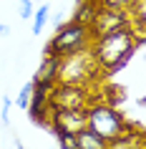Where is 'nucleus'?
Segmentation results:
<instances>
[{"label": "nucleus", "mask_w": 146, "mask_h": 149, "mask_svg": "<svg viewBox=\"0 0 146 149\" xmlns=\"http://www.w3.org/2000/svg\"><path fill=\"white\" fill-rule=\"evenodd\" d=\"M136 48L138 46H136V40H134V36H131L129 25L91 40L93 58H96V63L101 66L103 73H113V71H118L121 66H126V63L131 61V56H134Z\"/></svg>", "instance_id": "f257e3e1"}, {"label": "nucleus", "mask_w": 146, "mask_h": 149, "mask_svg": "<svg viewBox=\"0 0 146 149\" xmlns=\"http://www.w3.org/2000/svg\"><path fill=\"white\" fill-rule=\"evenodd\" d=\"M106 81V73L101 71V66L93 58L91 46L73 51V53L63 56L58 61V76L55 84H73V86H88L93 88L96 84Z\"/></svg>", "instance_id": "f03ea898"}, {"label": "nucleus", "mask_w": 146, "mask_h": 149, "mask_svg": "<svg viewBox=\"0 0 146 149\" xmlns=\"http://www.w3.org/2000/svg\"><path fill=\"white\" fill-rule=\"evenodd\" d=\"M129 124L131 119H126L116 106L106 101H96L88 106V129L93 134H98L103 141H111L113 136H118Z\"/></svg>", "instance_id": "7ed1b4c3"}, {"label": "nucleus", "mask_w": 146, "mask_h": 149, "mask_svg": "<svg viewBox=\"0 0 146 149\" xmlns=\"http://www.w3.org/2000/svg\"><path fill=\"white\" fill-rule=\"evenodd\" d=\"M91 31L86 28V25L81 23H73V20H68V23L58 25V31H55V36L46 43V48H43V53L48 56H55V58H63V56L73 53V51H81V48L91 46Z\"/></svg>", "instance_id": "20e7f679"}, {"label": "nucleus", "mask_w": 146, "mask_h": 149, "mask_svg": "<svg viewBox=\"0 0 146 149\" xmlns=\"http://www.w3.org/2000/svg\"><path fill=\"white\" fill-rule=\"evenodd\" d=\"M101 101V96L88 86H73V84H55L51 91V109H88L91 104Z\"/></svg>", "instance_id": "39448f33"}, {"label": "nucleus", "mask_w": 146, "mask_h": 149, "mask_svg": "<svg viewBox=\"0 0 146 149\" xmlns=\"http://www.w3.org/2000/svg\"><path fill=\"white\" fill-rule=\"evenodd\" d=\"M88 126V109H51L46 129L61 136V134H78Z\"/></svg>", "instance_id": "423d86ee"}, {"label": "nucleus", "mask_w": 146, "mask_h": 149, "mask_svg": "<svg viewBox=\"0 0 146 149\" xmlns=\"http://www.w3.org/2000/svg\"><path fill=\"white\" fill-rule=\"evenodd\" d=\"M131 20H129V13L126 10H118V8H106V5H101L96 18H93V23L88 25V31H91V38H101V36H106V33H113L118 28H126Z\"/></svg>", "instance_id": "0eeeda50"}, {"label": "nucleus", "mask_w": 146, "mask_h": 149, "mask_svg": "<svg viewBox=\"0 0 146 149\" xmlns=\"http://www.w3.org/2000/svg\"><path fill=\"white\" fill-rule=\"evenodd\" d=\"M106 149H146V144H144V129L131 121L118 136H113L111 141H106Z\"/></svg>", "instance_id": "6e6552de"}, {"label": "nucleus", "mask_w": 146, "mask_h": 149, "mask_svg": "<svg viewBox=\"0 0 146 149\" xmlns=\"http://www.w3.org/2000/svg\"><path fill=\"white\" fill-rule=\"evenodd\" d=\"M58 61H61V58L43 53V61H40L35 76H33V84H55V76H58Z\"/></svg>", "instance_id": "1a4fd4ad"}, {"label": "nucleus", "mask_w": 146, "mask_h": 149, "mask_svg": "<svg viewBox=\"0 0 146 149\" xmlns=\"http://www.w3.org/2000/svg\"><path fill=\"white\" fill-rule=\"evenodd\" d=\"M98 8H101L98 0H78V5H76V10H73V15H71V20L88 28V25L93 23L96 13H98Z\"/></svg>", "instance_id": "9d476101"}, {"label": "nucleus", "mask_w": 146, "mask_h": 149, "mask_svg": "<svg viewBox=\"0 0 146 149\" xmlns=\"http://www.w3.org/2000/svg\"><path fill=\"white\" fill-rule=\"evenodd\" d=\"M73 139H76V149H106V141L98 134H93L88 126L81 129L78 134H73Z\"/></svg>", "instance_id": "9b49d317"}, {"label": "nucleus", "mask_w": 146, "mask_h": 149, "mask_svg": "<svg viewBox=\"0 0 146 149\" xmlns=\"http://www.w3.org/2000/svg\"><path fill=\"white\" fill-rule=\"evenodd\" d=\"M25 111H28V116H30L35 124H40V126H46V124H48V114H51V106H48V104L30 101Z\"/></svg>", "instance_id": "f8f14e48"}, {"label": "nucleus", "mask_w": 146, "mask_h": 149, "mask_svg": "<svg viewBox=\"0 0 146 149\" xmlns=\"http://www.w3.org/2000/svg\"><path fill=\"white\" fill-rule=\"evenodd\" d=\"M48 15H51V8H48V3H43V5H38V8L33 10V36H40L43 33V28H46L48 23Z\"/></svg>", "instance_id": "ddd939ff"}, {"label": "nucleus", "mask_w": 146, "mask_h": 149, "mask_svg": "<svg viewBox=\"0 0 146 149\" xmlns=\"http://www.w3.org/2000/svg\"><path fill=\"white\" fill-rule=\"evenodd\" d=\"M126 13H129V20H131V23L146 20V0H134L129 8H126Z\"/></svg>", "instance_id": "4468645a"}, {"label": "nucleus", "mask_w": 146, "mask_h": 149, "mask_svg": "<svg viewBox=\"0 0 146 149\" xmlns=\"http://www.w3.org/2000/svg\"><path fill=\"white\" fill-rule=\"evenodd\" d=\"M30 96H33V81H28L23 88H20V94H18V99H15V106L18 109H28V104H30Z\"/></svg>", "instance_id": "2eb2a0df"}, {"label": "nucleus", "mask_w": 146, "mask_h": 149, "mask_svg": "<svg viewBox=\"0 0 146 149\" xmlns=\"http://www.w3.org/2000/svg\"><path fill=\"white\" fill-rule=\"evenodd\" d=\"M33 10H35L33 0H18V13H20V20H30V18H33Z\"/></svg>", "instance_id": "dca6fc26"}, {"label": "nucleus", "mask_w": 146, "mask_h": 149, "mask_svg": "<svg viewBox=\"0 0 146 149\" xmlns=\"http://www.w3.org/2000/svg\"><path fill=\"white\" fill-rule=\"evenodd\" d=\"M10 106H13V101H10V99H8V96H3V109H0V124H3V126H8L10 124Z\"/></svg>", "instance_id": "f3484780"}, {"label": "nucleus", "mask_w": 146, "mask_h": 149, "mask_svg": "<svg viewBox=\"0 0 146 149\" xmlns=\"http://www.w3.org/2000/svg\"><path fill=\"white\" fill-rule=\"evenodd\" d=\"M55 139H58V147H61V149H76L73 134H61V136H55Z\"/></svg>", "instance_id": "a211bd4d"}, {"label": "nucleus", "mask_w": 146, "mask_h": 149, "mask_svg": "<svg viewBox=\"0 0 146 149\" xmlns=\"http://www.w3.org/2000/svg\"><path fill=\"white\" fill-rule=\"evenodd\" d=\"M101 5H106V8H118V10H126L134 3V0H98Z\"/></svg>", "instance_id": "6ab92c4d"}, {"label": "nucleus", "mask_w": 146, "mask_h": 149, "mask_svg": "<svg viewBox=\"0 0 146 149\" xmlns=\"http://www.w3.org/2000/svg\"><path fill=\"white\" fill-rule=\"evenodd\" d=\"M8 33H10V28L5 23H0V36H8Z\"/></svg>", "instance_id": "aec40b11"}, {"label": "nucleus", "mask_w": 146, "mask_h": 149, "mask_svg": "<svg viewBox=\"0 0 146 149\" xmlns=\"http://www.w3.org/2000/svg\"><path fill=\"white\" fill-rule=\"evenodd\" d=\"M144 104H146V99H144V96H138V99H136V106H138V109H144Z\"/></svg>", "instance_id": "412c9836"}, {"label": "nucleus", "mask_w": 146, "mask_h": 149, "mask_svg": "<svg viewBox=\"0 0 146 149\" xmlns=\"http://www.w3.org/2000/svg\"><path fill=\"white\" fill-rule=\"evenodd\" d=\"M15 147H18V149H25V147H23V141L18 139V136H15Z\"/></svg>", "instance_id": "4be33fe9"}]
</instances>
